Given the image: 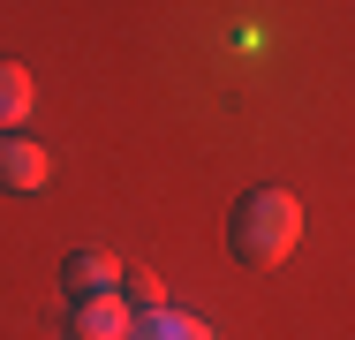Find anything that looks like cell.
Masks as SVG:
<instances>
[{
    "label": "cell",
    "mask_w": 355,
    "mask_h": 340,
    "mask_svg": "<svg viewBox=\"0 0 355 340\" xmlns=\"http://www.w3.org/2000/svg\"><path fill=\"white\" fill-rule=\"evenodd\" d=\"M129 340H219V333L205 318H189V310H144L129 325Z\"/></svg>",
    "instance_id": "cell-5"
},
{
    "label": "cell",
    "mask_w": 355,
    "mask_h": 340,
    "mask_svg": "<svg viewBox=\"0 0 355 340\" xmlns=\"http://www.w3.org/2000/svg\"><path fill=\"white\" fill-rule=\"evenodd\" d=\"M302 242V204L287 189H242L227 212V250L242 265H280L287 250Z\"/></svg>",
    "instance_id": "cell-1"
},
{
    "label": "cell",
    "mask_w": 355,
    "mask_h": 340,
    "mask_svg": "<svg viewBox=\"0 0 355 340\" xmlns=\"http://www.w3.org/2000/svg\"><path fill=\"white\" fill-rule=\"evenodd\" d=\"M31 106H38V99H31V68H23V61H0V129H23Z\"/></svg>",
    "instance_id": "cell-6"
},
{
    "label": "cell",
    "mask_w": 355,
    "mask_h": 340,
    "mask_svg": "<svg viewBox=\"0 0 355 340\" xmlns=\"http://www.w3.org/2000/svg\"><path fill=\"white\" fill-rule=\"evenodd\" d=\"M114 295H121L137 318H144V310H166V295H159V272H151V265H121V272H114Z\"/></svg>",
    "instance_id": "cell-7"
},
{
    "label": "cell",
    "mask_w": 355,
    "mask_h": 340,
    "mask_svg": "<svg viewBox=\"0 0 355 340\" xmlns=\"http://www.w3.org/2000/svg\"><path fill=\"white\" fill-rule=\"evenodd\" d=\"M114 257H106V250H69V257H61V295H69V303H91V295H114Z\"/></svg>",
    "instance_id": "cell-4"
},
{
    "label": "cell",
    "mask_w": 355,
    "mask_h": 340,
    "mask_svg": "<svg viewBox=\"0 0 355 340\" xmlns=\"http://www.w3.org/2000/svg\"><path fill=\"white\" fill-rule=\"evenodd\" d=\"M137 325V310L121 303V295H91V303H69V333L76 340H129Z\"/></svg>",
    "instance_id": "cell-3"
},
{
    "label": "cell",
    "mask_w": 355,
    "mask_h": 340,
    "mask_svg": "<svg viewBox=\"0 0 355 340\" xmlns=\"http://www.w3.org/2000/svg\"><path fill=\"white\" fill-rule=\"evenodd\" d=\"M46 174H53L46 144H31V136H0V189L38 197V189H46Z\"/></svg>",
    "instance_id": "cell-2"
}]
</instances>
